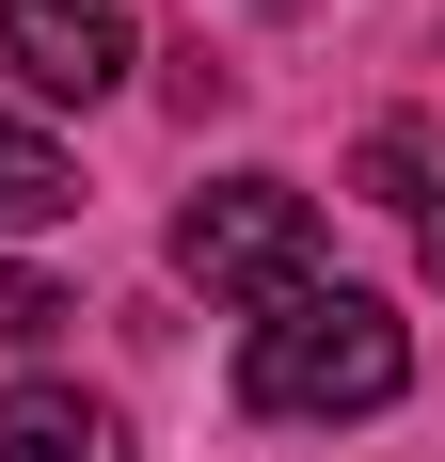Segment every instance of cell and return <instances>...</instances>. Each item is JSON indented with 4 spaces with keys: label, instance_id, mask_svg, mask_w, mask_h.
I'll return each mask as SVG.
<instances>
[{
    "label": "cell",
    "instance_id": "cell-1",
    "mask_svg": "<svg viewBox=\"0 0 445 462\" xmlns=\"http://www.w3.org/2000/svg\"><path fill=\"white\" fill-rule=\"evenodd\" d=\"M413 383V335L366 303V287H303V303H270L255 335H239V399L286 430H334V415H382Z\"/></svg>",
    "mask_w": 445,
    "mask_h": 462
},
{
    "label": "cell",
    "instance_id": "cell-2",
    "mask_svg": "<svg viewBox=\"0 0 445 462\" xmlns=\"http://www.w3.org/2000/svg\"><path fill=\"white\" fill-rule=\"evenodd\" d=\"M176 272L207 287V303H255V319L303 303L318 287V191L303 176H207L176 208Z\"/></svg>",
    "mask_w": 445,
    "mask_h": 462
},
{
    "label": "cell",
    "instance_id": "cell-3",
    "mask_svg": "<svg viewBox=\"0 0 445 462\" xmlns=\"http://www.w3.org/2000/svg\"><path fill=\"white\" fill-rule=\"evenodd\" d=\"M0 64L32 96H112L143 64V16L128 0H0Z\"/></svg>",
    "mask_w": 445,
    "mask_h": 462
},
{
    "label": "cell",
    "instance_id": "cell-4",
    "mask_svg": "<svg viewBox=\"0 0 445 462\" xmlns=\"http://www.w3.org/2000/svg\"><path fill=\"white\" fill-rule=\"evenodd\" d=\"M0 462H128V415L80 383H0Z\"/></svg>",
    "mask_w": 445,
    "mask_h": 462
},
{
    "label": "cell",
    "instance_id": "cell-5",
    "mask_svg": "<svg viewBox=\"0 0 445 462\" xmlns=\"http://www.w3.org/2000/svg\"><path fill=\"white\" fill-rule=\"evenodd\" d=\"M64 208H80V160H64L48 128H16V112H0V239L64 224Z\"/></svg>",
    "mask_w": 445,
    "mask_h": 462
},
{
    "label": "cell",
    "instance_id": "cell-6",
    "mask_svg": "<svg viewBox=\"0 0 445 462\" xmlns=\"http://www.w3.org/2000/svg\"><path fill=\"white\" fill-rule=\"evenodd\" d=\"M366 191H382V208H445V143L430 128H382L366 143Z\"/></svg>",
    "mask_w": 445,
    "mask_h": 462
},
{
    "label": "cell",
    "instance_id": "cell-7",
    "mask_svg": "<svg viewBox=\"0 0 445 462\" xmlns=\"http://www.w3.org/2000/svg\"><path fill=\"white\" fill-rule=\"evenodd\" d=\"M48 319H80V303H64L48 272H0V335H48Z\"/></svg>",
    "mask_w": 445,
    "mask_h": 462
},
{
    "label": "cell",
    "instance_id": "cell-8",
    "mask_svg": "<svg viewBox=\"0 0 445 462\" xmlns=\"http://www.w3.org/2000/svg\"><path fill=\"white\" fill-rule=\"evenodd\" d=\"M430 287H445V208H430Z\"/></svg>",
    "mask_w": 445,
    "mask_h": 462
}]
</instances>
